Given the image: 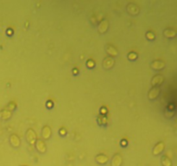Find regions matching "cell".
I'll return each mask as SVG.
<instances>
[{
    "mask_svg": "<svg viewBox=\"0 0 177 166\" xmlns=\"http://www.w3.org/2000/svg\"><path fill=\"white\" fill-rule=\"evenodd\" d=\"M26 140L28 141V143L31 145L35 144L36 140H37V135L36 133L35 132V130L32 128H29L26 132Z\"/></svg>",
    "mask_w": 177,
    "mask_h": 166,
    "instance_id": "6da1fadb",
    "label": "cell"
},
{
    "mask_svg": "<svg viewBox=\"0 0 177 166\" xmlns=\"http://www.w3.org/2000/svg\"><path fill=\"white\" fill-rule=\"evenodd\" d=\"M35 148L38 152L40 153H45L47 152V145L43 140H37L35 142Z\"/></svg>",
    "mask_w": 177,
    "mask_h": 166,
    "instance_id": "7a4b0ae2",
    "label": "cell"
},
{
    "mask_svg": "<svg viewBox=\"0 0 177 166\" xmlns=\"http://www.w3.org/2000/svg\"><path fill=\"white\" fill-rule=\"evenodd\" d=\"M139 11H140V9L137 5L134 4H130L127 5V12L131 15L133 16H137L139 14Z\"/></svg>",
    "mask_w": 177,
    "mask_h": 166,
    "instance_id": "3957f363",
    "label": "cell"
},
{
    "mask_svg": "<svg viewBox=\"0 0 177 166\" xmlns=\"http://www.w3.org/2000/svg\"><path fill=\"white\" fill-rule=\"evenodd\" d=\"M161 89L159 87H153L152 89H150V90L149 91L148 94V97L150 100H155V98L158 97V96L160 95Z\"/></svg>",
    "mask_w": 177,
    "mask_h": 166,
    "instance_id": "277c9868",
    "label": "cell"
},
{
    "mask_svg": "<svg viewBox=\"0 0 177 166\" xmlns=\"http://www.w3.org/2000/svg\"><path fill=\"white\" fill-rule=\"evenodd\" d=\"M164 81V78L163 75L161 74H157L154 76V78L151 80V84L153 85V87H157V85H160L163 83Z\"/></svg>",
    "mask_w": 177,
    "mask_h": 166,
    "instance_id": "5b68a950",
    "label": "cell"
},
{
    "mask_svg": "<svg viewBox=\"0 0 177 166\" xmlns=\"http://www.w3.org/2000/svg\"><path fill=\"white\" fill-rule=\"evenodd\" d=\"M114 64H115V61H114L113 58H111V57H107V58H105V59H104V61H103V67H104L105 69H106V70H109V69H111V68L113 67Z\"/></svg>",
    "mask_w": 177,
    "mask_h": 166,
    "instance_id": "8992f818",
    "label": "cell"
},
{
    "mask_svg": "<svg viewBox=\"0 0 177 166\" xmlns=\"http://www.w3.org/2000/svg\"><path fill=\"white\" fill-rule=\"evenodd\" d=\"M123 163V157L120 154L117 153L113 156L111 162V166H121Z\"/></svg>",
    "mask_w": 177,
    "mask_h": 166,
    "instance_id": "52a82bcc",
    "label": "cell"
},
{
    "mask_svg": "<svg viewBox=\"0 0 177 166\" xmlns=\"http://www.w3.org/2000/svg\"><path fill=\"white\" fill-rule=\"evenodd\" d=\"M10 142L13 147H18L21 144L20 138L17 134H11L10 136Z\"/></svg>",
    "mask_w": 177,
    "mask_h": 166,
    "instance_id": "ba28073f",
    "label": "cell"
},
{
    "mask_svg": "<svg viewBox=\"0 0 177 166\" xmlns=\"http://www.w3.org/2000/svg\"><path fill=\"white\" fill-rule=\"evenodd\" d=\"M109 28V22L107 20H103L99 25V32L100 34H105L107 32Z\"/></svg>",
    "mask_w": 177,
    "mask_h": 166,
    "instance_id": "9c48e42d",
    "label": "cell"
},
{
    "mask_svg": "<svg viewBox=\"0 0 177 166\" xmlns=\"http://www.w3.org/2000/svg\"><path fill=\"white\" fill-rule=\"evenodd\" d=\"M165 148V145L163 142H159L157 144L155 145L154 149H153V154L155 156L159 155Z\"/></svg>",
    "mask_w": 177,
    "mask_h": 166,
    "instance_id": "30bf717a",
    "label": "cell"
},
{
    "mask_svg": "<svg viewBox=\"0 0 177 166\" xmlns=\"http://www.w3.org/2000/svg\"><path fill=\"white\" fill-rule=\"evenodd\" d=\"M95 160L100 165H105L109 161V157L105 154H98L95 157Z\"/></svg>",
    "mask_w": 177,
    "mask_h": 166,
    "instance_id": "8fae6325",
    "label": "cell"
},
{
    "mask_svg": "<svg viewBox=\"0 0 177 166\" xmlns=\"http://www.w3.org/2000/svg\"><path fill=\"white\" fill-rule=\"evenodd\" d=\"M51 134H52L51 128L48 126H44L43 127V130H42V136H43V138L44 140H48L51 137Z\"/></svg>",
    "mask_w": 177,
    "mask_h": 166,
    "instance_id": "7c38bea8",
    "label": "cell"
},
{
    "mask_svg": "<svg viewBox=\"0 0 177 166\" xmlns=\"http://www.w3.org/2000/svg\"><path fill=\"white\" fill-rule=\"evenodd\" d=\"M11 115H12V112L8 109H3L0 111V118L4 121H7L11 119Z\"/></svg>",
    "mask_w": 177,
    "mask_h": 166,
    "instance_id": "4fadbf2b",
    "label": "cell"
},
{
    "mask_svg": "<svg viewBox=\"0 0 177 166\" xmlns=\"http://www.w3.org/2000/svg\"><path fill=\"white\" fill-rule=\"evenodd\" d=\"M164 67L165 64L162 60H155L151 63V68L154 70H162L163 68H164Z\"/></svg>",
    "mask_w": 177,
    "mask_h": 166,
    "instance_id": "5bb4252c",
    "label": "cell"
},
{
    "mask_svg": "<svg viewBox=\"0 0 177 166\" xmlns=\"http://www.w3.org/2000/svg\"><path fill=\"white\" fill-rule=\"evenodd\" d=\"M106 53L111 57H116L118 55V50L113 46H111V45L106 47Z\"/></svg>",
    "mask_w": 177,
    "mask_h": 166,
    "instance_id": "9a60e30c",
    "label": "cell"
},
{
    "mask_svg": "<svg viewBox=\"0 0 177 166\" xmlns=\"http://www.w3.org/2000/svg\"><path fill=\"white\" fill-rule=\"evenodd\" d=\"M97 121H98L99 125H100V126H105V125H107V123L109 122V119H108L105 115L100 114V115L98 116Z\"/></svg>",
    "mask_w": 177,
    "mask_h": 166,
    "instance_id": "2e32d148",
    "label": "cell"
},
{
    "mask_svg": "<svg viewBox=\"0 0 177 166\" xmlns=\"http://www.w3.org/2000/svg\"><path fill=\"white\" fill-rule=\"evenodd\" d=\"M163 34H164V35H165L166 37H168V38H173V37H175L176 34V33L174 30H171V29H166V30L163 32Z\"/></svg>",
    "mask_w": 177,
    "mask_h": 166,
    "instance_id": "e0dca14e",
    "label": "cell"
},
{
    "mask_svg": "<svg viewBox=\"0 0 177 166\" xmlns=\"http://www.w3.org/2000/svg\"><path fill=\"white\" fill-rule=\"evenodd\" d=\"M162 165L163 166H171L172 165V163H171V160L168 157H162Z\"/></svg>",
    "mask_w": 177,
    "mask_h": 166,
    "instance_id": "ac0fdd59",
    "label": "cell"
},
{
    "mask_svg": "<svg viewBox=\"0 0 177 166\" xmlns=\"http://www.w3.org/2000/svg\"><path fill=\"white\" fill-rule=\"evenodd\" d=\"M16 108H17V104H16V102H9V104L7 105V109H8V110H10L11 112L12 111H14L16 109Z\"/></svg>",
    "mask_w": 177,
    "mask_h": 166,
    "instance_id": "d6986e66",
    "label": "cell"
},
{
    "mask_svg": "<svg viewBox=\"0 0 177 166\" xmlns=\"http://www.w3.org/2000/svg\"><path fill=\"white\" fill-rule=\"evenodd\" d=\"M146 37H147V39H148V40H150V41H152V40H155V38L154 33H152V32H150V31L146 33Z\"/></svg>",
    "mask_w": 177,
    "mask_h": 166,
    "instance_id": "ffe728a7",
    "label": "cell"
},
{
    "mask_svg": "<svg viewBox=\"0 0 177 166\" xmlns=\"http://www.w3.org/2000/svg\"><path fill=\"white\" fill-rule=\"evenodd\" d=\"M137 54L134 52H131L128 54V59L130 60H135V59H137Z\"/></svg>",
    "mask_w": 177,
    "mask_h": 166,
    "instance_id": "44dd1931",
    "label": "cell"
},
{
    "mask_svg": "<svg viewBox=\"0 0 177 166\" xmlns=\"http://www.w3.org/2000/svg\"><path fill=\"white\" fill-rule=\"evenodd\" d=\"M87 66L89 68H93V67H95V62L93 60H92V59H89V60H87Z\"/></svg>",
    "mask_w": 177,
    "mask_h": 166,
    "instance_id": "7402d4cb",
    "label": "cell"
},
{
    "mask_svg": "<svg viewBox=\"0 0 177 166\" xmlns=\"http://www.w3.org/2000/svg\"><path fill=\"white\" fill-rule=\"evenodd\" d=\"M100 113H101V114H102V115H105V114H106V113H107V109H106L105 108H104V107H103V108H101V109H100Z\"/></svg>",
    "mask_w": 177,
    "mask_h": 166,
    "instance_id": "603a6c76",
    "label": "cell"
},
{
    "mask_svg": "<svg viewBox=\"0 0 177 166\" xmlns=\"http://www.w3.org/2000/svg\"><path fill=\"white\" fill-rule=\"evenodd\" d=\"M59 133H60V135H61V136H65L66 133V129H64V128H61V129H60Z\"/></svg>",
    "mask_w": 177,
    "mask_h": 166,
    "instance_id": "cb8c5ba5",
    "label": "cell"
},
{
    "mask_svg": "<svg viewBox=\"0 0 177 166\" xmlns=\"http://www.w3.org/2000/svg\"><path fill=\"white\" fill-rule=\"evenodd\" d=\"M52 105H53V103L51 102H48V103H47V106H48V108H52Z\"/></svg>",
    "mask_w": 177,
    "mask_h": 166,
    "instance_id": "d4e9b609",
    "label": "cell"
},
{
    "mask_svg": "<svg viewBox=\"0 0 177 166\" xmlns=\"http://www.w3.org/2000/svg\"><path fill=\"white\" fill-rule=\"evenodd\" d=\"M73 73H74V74H78V73H79V71H78V69H76V68L73 69Z\"/></svg>",
    "mask_w": 177,
    "mask_h": 166,
    "instance_id": "484cf974",
    "label": "cell"
},
{
    "mask_svg": "<svg viewBox=\"0 0 177 166\" xmlns=\"http://www.w3.org/2000/svg\"><path fill=\"white\" fill-rule=\"evenodd\" d=\"M121 145H123V146H125L126 145H127V142L125 141V140H122L121 141Z\"/></svg>",
    "mask_w": 177,
    "mask_h": 166,
    "instance_id": "4316f807",
    "label": "cell"
},
{
    "mask_svg": "<svg viewBox=\"0 0 177 166\" xmlns=\"http://www.w3.org/2000/svg\"><path fill=\"white\" fill-rule=\"evenodd\" d=\"M12 33H13V32H11V30H8V31H7V34H11Z\"/></svg>",
    "mask_w": 177,
    "mask_h": 166,
    "instance_id": "83f0119b",
    "label": "cell"
}]
</instances>
